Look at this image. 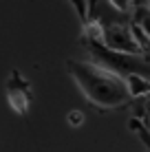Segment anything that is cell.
Returning <instances> with one entry per match:
<instances>
[{
  "instance_id": "cell-5",
  "label": "cell",
  "mask_w": 150,
  "mask_h": 152,
  "mask_svg": "<svg viewBox=\"0 0 150 152\" xmlns=\"http://www.w3.org/2000/svg\"><path fill=\"white\" fill-rule=\"evenodd\" d=\"M73 7L77 9V13H80L82 22L89 24V13H91V2H84V0H73Z\"/></svg>"
},
{
  "instance_id": "cell-2",
  "label": "cell",
  "mask_w": 150,
  "mask_h": 152,
  "mask_svg": "<svg viewBox=\"0 0 150 152\" xmlns=\"http://www.w3.org/2000/svg\"><path fill=\"white\" fill-rule=\"evenodd\" d=\"M86 46L91 49V53L95 55L97 64L104 69L117 73L121 77H130V75H139L143 80L150 82V60L146 55H128V53H115V51L106 49L102 42L95 40H84Z\"/></svg>"
},
{
  "instance_id": "cell-6",
  "label": "cell",
  "mask_w": 150,
  "mask_h": 152,
  "mask_svg": "<svg viewBox=\"0 0 150 152\" xmlns=\"http://www.w3.org/2000/svg\"><path fill=\"white\" fill-rule=\"evenodd\" d=\"M82 121H84V115H82L80 110H71L69 113V124L71 126H80Z\"/></svg>"
},
{
  "instance_id": "cell-7",
  "label": "cell",
  "mask_w": 150,
  "mask_h": 152,
  "mask_svg": "<svg viewBox=\"0 0 150 152\" xmlns=\"http://www.w3.org/2000/svg\"><path fill=\"white\" fill-rule=\"evenodd\" d=\"M110 4H113V7H115V9H117V11H121V13L130 9V2H124V0H113Z\"/></svg>"
},
{
  "instance_id": "cell-3",
  "label": "cell",
  "mask_w": 150,
  "mask_h": 152,
  "mask_svg": "<svg viewBox=\"0 0 150 152\" xmlns=\"http://www.w3.org/2000/svg\"><path fill=\"white\" fill-rule=\"evenodd\" d=\"M102 44L115 53H128V55H143L130 33V24H110L102 29Z\"/></svg>"
},
{
  "instance_id": "cell-9",
  "label": "cell",
  "mask_w": 150,
  "mask_h": 152,
  "mask_svg": "<svg viewBox=\"0 0 150 152\" xmlns=\"http://www.w3.org/2000/svg\"><path fill=\"white\" fill-rule=\"evenodd\" d=\"M146 7H148V11H150V0H148V2H146Z\"/></svg>"
},
{
  "instance_id": "cell-8",
  "label": "cell",
  "mask_w": 150,
  "mask_h": 152,
  "mask_svg": "<svg viewBox=\"0 0 150 152\" xmlns=\"http://www.w3.org/2000/svg\"><path fill=\"white\" fill-rule=\"evenodd\" d=\"M139 137H141L143 141H146V145H148V150H150V137H148V132H146V128H139Z\"/></svg>"
},
{
  "instance_id": "cell-1",
  "label": "cell",
  "mask_w": 150,
  "mask_h": 152,
  "mask_svg": "<svg viewBox=\"0 0 150 152\" xmlns=\"http://www.w3.org/2000/svg\"><path fill=\"white\" fill-rule=\"evenodd\" d=\"M66 69H69L71 77L77 82V86L82 88V93L86 95V99L95 106L117 108L130 99L126 77L117 75V73L108 71L104 66L93 64V62L69 60Z\"/></svg>"
},
{
  "instance_id": "cell-4",
  "label": "cell",
  "mask_w": 150,
  "mask_h": 152,
  "mask_svg": "<svg viewBox=\"0 0 150 152\" xmlns=\"http://www.w3.org/2000/svg\"><path fill=\"white\" fill-rule=\"evenodd\" d=\"M126 84H128V93H130V99H139L141 95H148L150 93V82L143 80L139 75H130L126 77Z\"/></svg>"
}]
</instances>
